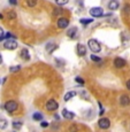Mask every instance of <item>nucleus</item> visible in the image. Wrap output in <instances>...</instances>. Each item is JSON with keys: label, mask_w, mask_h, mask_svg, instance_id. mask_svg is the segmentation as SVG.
<instances>
[{"label": "nucleus", "mask_w": 130, "mask_h": 132, "mask_svg": "<svg viewBox=\"0 0 130 132\" xmlns=\"http://www.w3.org/2000/svg\"><path fill=\"white\" fill-rule=\"evenodd\" d=\"M88 46L92 53H99L101 51V45L97 39H90L88 42Z\"/></svg>", "instance_id": "nucleus-1"}, {"label": "nucleus", "mask_w": 130, "mask_h": 132, "mask_svg": "<svg viewBox=\"0 0 130 132\" xmlns=\"http://www.w3.org/2000/svg\"><path fill=\"white\" fill-rule=\"evenodd\" d=\"M19 108V105H17V102L16 101H7L6 103H5V109H6L8 113H14L16 109Z\"/></svg>", "instance_id": "nucleus-2"}, {"label": "nucleus", "mask_w": 130, "mask_h": 132, "mask_svg": "<svg viewBox=\"0 0 130 132\" xmlns=\"http://www.w3.org/2000/svg\"><path fill=\"white\" fill-rule=\"evenodd\" d=\"M4 47L6 50H9V51H13V50H16L17 48V43L15 39H7L6 42L4 43Z\"/></svg>", "instance_id": "nucleus-3"}, {"label": "nucleus", "mask_w": 130, "mask_h": 132, "mask_svg": "<svg viewBox=\"0 0 130 132\" xmlns=\"http://www.w3.org/2000/svg\"><path fill=\"white\" fill-rule=\"evenodd\" d=\"M90 15L93 17H101L104 15V9L101 7H93L90 9Z\"/></svg>", "instance_id": "nucleus-4"}, {"label": "nucleus", "mask_w": 130, "mask_h": 132, "mask_svg": "<svg viewBox=\"0 0 130 132\" xmlns=\"http://www.w3.org/2000/svg\"><path fill=\"white\" fill-rule=\"evenodd\" d=\"M58 107H59V103H58L55 100H53V99H51V100H48L46 102V109L48 111L57 110Z\"/></svg>", "instance_id": "nucleus-5"}, {"label": "nucleus", "mask_w": 130, "mask_h": 132, "mask_svg": "<svg viewBox=\"0 0 130 132\" xmlns=\"http://www.w3.org/2000/svg\"><path fill=\"white\" fill-rule=\"evenodd\" d=\"M57 24L60 29H66V28L69 25V20L66 19V17H60V19L58 20Z\"/></svg>", "instance_id": "nucleus-6"}, {"label": "nucleus", "mask_w": 130, "mask_h": 132, "mask_svg": "<svg viewBox=\"0 0 130 132\" xmlns=\"http://www.w3.org/2000/svg\"><path fill=\"white\" fill-rule=\"evenodd\" d=\"M98 125L100 129H108L109 126H111V122H109V120H107V118H100L98 122Z\"/></svg>", "instance_id": "nucleus-7"}, {"label": "nucleus", "mask_w": 130, "mask_h": 132, "mask_svg": "<svg viewBox=\"0 0 130 132\" xmlns=\"http://www.w3.org/2000/svg\"><path fill=\"white\" fill-rule=\"evenodd\" d=\"M114 65H115V68H123L124 65H126V60L122 59V57H116L115 60H114Z\"/></svg>", "instance_id": "nucleus-8"}, {"label": "nucleus", "mask_w": 130, "mask_h": 132, "mask_svg": "<svg viewBox=\"0 0 130 132\" xmlns=\"http://www.w3.org/2000/svg\"><path fill=\"white\" fill-rule=\"evenodd\" d=\"M120 7V4L118 0H111V1L108 2V8L111 9V11H116Z\"/></svg>", "instance_id": "nucleus-9"}, {"label": "nucleus", "mask_w": 130, "mask_h": 132, "mask_svg": "<svg viewBox=\"0 0 130 132\" xmlns=\"http://www.w3.org/2000/svg\"><path fill=\"white\" fill-rule=\"evenodd\" d=\"M20 56H21L23 60H25V61L30 60V54H29V51H28L27 48H22V50H21V53H20Z\"/></svg>", "instance_id": "nucleus-10"}, {"label": "nucleus", "mask_w": 130, "mask_h": 132, "mask_svg": "<svg viewBox=\"0 0 130 132\" xmlns=\"http://www.w3.org/2000/svg\"><path fill=\"white\" fill-rule=\"evenodd\" d=\"M62 116L65 118H67V120H73L74 117H75V114L71 113V111L67 110V109H63L62 110Z\"/></svg>", "instance_id": "nucleus-11"}, {"label": "nucleus", "mask_w": 130, "mask_h": 132, "mask_svg": "<svg viewBox=\"0 0 130 132\" xmlns=\"http://www.w3.org/2000/svg\"><path fill=\"white\" fill-rule=\"evenodd\" d=\"M77 53L80 56H83V55L86 54V47L84 46L83 44H78L77 45Z\"/></svg>", "instance_id": "nucleus-12"}, {"label": "nucleus", "mask_w": 130, "mask_h": 132, "mask_svg": "<svg viewBox=\"0 0 130 132\" xmlns=\"http://www.w3.org/2000/svg\"><path fill=\"white\" fill-rule=\"evenodd\" d=\"M76 34H77V28H76V27L70 28V29L67 31V36L69 37V38H75Z\"/></svg>", "instance_id": "nucleus-13"}, {"label": "nucleus", "mask_w": 130, "mask_h": 132, "mask_svg": "<svg viewBox=\"0 0 130 132\" xmlns=\"http://www.w3.org/2000/svg\"><path fill=\"white\" fill-rule=\"evenodd\" d=\"M120 103H121L122 106H128L130 103V98L128 95H122L121 99H120Z\"/></svg>", "instance_id": "nucleus-14"}, {"label": "nucleus", "mask_w": 130, "mask_h": 132, "mask_svg": "<svg viewBox=\"0 0 130 132\" xmlns=\"http://www.w3.org/2000/svg\"><path fill=\"white\" fill-rule=\"evenodd\" d=\"M57 48H58V46H57L55 44H53V43H50V44L46 45V51H47L48 53H50V54H52L53 51L57 50Z\"/></svg>", "instance_id": "nucleus-15"}, {"label": "nucleus", "mask_w": 130, "mask_h": 132, "mask_svg": "<svg viewBox=\"0 0 130 132\" xmlns=\"http://www.w3.org/2000/svg\"><path fill=\"white\" fill-rule=\"evenodd\" d=\"M77 93L75 92V91H70V92H68V93H66V95H65V98H63V100L65 101H69L71 98H74Z\"/></svg>", "instance_id": "nucleus-16"}, {"label": "nucleus", "mask_w": 130, "mask_h": 132, "mask_svg": "<svg viewBox=\"0 0 130 132\" xmlns=\"http://www.w3.org/2000/svg\"><path fill=\"white\" fill-rule=\"evenodd\" d=\"M43 118H44V116H43V114L42 113H35L34 115H32V120L36 121V122H42L43 121Z\"/></svg>", "instance_id": "nucleus-17"}, {"label": "nucleus", "mask_w": 130, "mask_h": 132, "mask_svg": "<svg viewBox=\"0 0 130 132\" xmlns=\"http://www.w3.org/2000/svg\"><path fill=\"white\" fill-rule=\"evenodd\" d=\"M92 22H93V19H81L80 20V23L83 25H88V24L92 23Z\"/></svg>", "instance_id": "nucleus-18"}, {"label": "nucleus", "mask_w": 130, "mask_h": 132, "mask_svg": "<svg viewBox=\"0 0 130 132\" xmlns=\"http://www.w3.org/2000/svg\"><path fill=\"white\" fill-rule=\"evenodd\" d=\"M61 14H62V8H61V7L54 8V11H53V16H60Z\"/></svg>", "instance_id": "nucleus-19"}, {"label": "nucleus", "mask_w": 130, "mask_h": 132, "mask_svg": "<svg viewBox=\"0 0 130 132\" xmlns=\"http://www.w3.org/2000/svg\"><path fill=\"white\" fill-rule=\"evenodd\" d=\"M27 4L29 7H36V5H37V0H27Z\"/></svg>", "instance_id": "nucleus-20"}, {"label": "nucleus", "mask_w": 130, "mask_h": 132, "mask_svg": "<svg viewBox=\"0 0 130 132\" xmlns=\"http://www.w3.org/2000/svg\"><path fill=\"white\" fill-rule=\"evenodd\" d=\"M20 69H21V65H14V67H11V68H9V71L16 72V71H20Z\"/></svg>", "instance_id": "nucleus-21"}, {"label": "nucleus", "mask_w": 130, "mask_h": 132, "mask_svg": "<svg viewBox=\"0 0 130 132\" xmlns=\"http://www.w3.org/2000/svg\"><path fill=\"white\" fill-rule=\"evenodd\" d=\"M55 2H57V5H59V6H63V5L68 4L69 0H55Z\"/></svg>", "instance_id": "nucleus-22"}, {"label": "nucleus", "mask_w": 130, "mask_h": 132, "mask_svg": "<svg viewBox=\"0 0 130 132\" xmlns=\"http://www.w3.org/2000/svg\"><path fill=\"white\" fill-rule=\"evenodd\" d=\"M90 59L92 60V61H95V62H101V59H100V57L97 56V55H93V54L90 56Z\"/></svg>", "instance_id": "nucleus-23"}, {"label": "nucleus", "mask_w": 130, "mask_h": 132, "mask_svg": "<svg viewBox=\"0 0 130 132\" xmlns=\"http://www.w3.org/2000/svg\"><path fill=\"white\" fill-rule=\"evenodd\" d=\"M6 126H7V121H5V120H1L0 121V129H6Z\"/></svg>", "instance_id": "nucleus-24"}, {"label": "nucleus", "mask_w": 130, "mask_h": 132, "mask_svg": "<svg viewBox=\"0 0 130 132\" xmlns=\"http://www.w3.org/2000/svg\"><path fill=\"white\" fill-rule=\"evenodd\" d=\"M13 126H14L15 129H21L22 122H13Z\"/></svg>", "instance_id": "nucleus-25"}, {"label": "nucleus", "mask_w": 130, "mask_h": 132, "mask_svg": "<svg viewBox=\"0 0 130 132\" xmlns=\"http://www.w3.org/2000/svg\"><path fill=\"white\" fill-rule=\"evenodd\" d=\"M5 38H7V39H12V38H14L15 39V36L11 32H7V34H5Z\"/></svg>", "instance_id": "nucleus-26"}, {"label": "nucleus", "mask_w": 130, "mask_h": 132, "mask_svg": "<svg viewBox=\"0 0 130 132\" xmlns=\"http://www.w3.org/2000/svg\"><path fill=\"white\" fill-rule=\"evenodd\" d=\"M69 131L70 132H77V126H76L75 124H71L70 128H69Z\"/></svg>", "instance_id": "nucleus-27"}, {"label": "nucleus", "mask_w": 130, "mask_h": 132, "mask_svg": "<svg viewBox=\"0 0 130 132\" xmlns=\"http://www.w3.org/2000/svg\"><path fill=\"white\" fill-rule=\"evenodd\" d=\"M75 82L78 83V84H84V83H85V80L82 79L81 77H76V78H75Z\"/></svg>", "instance_id": "nucleus-28"}, {"label": "nucleus", "mask_w": 130, "mask_h": 132, "mask_svg": "<svg viewBox=\"0 0 130 132\" xmlns=\"http://www.w3.org/2000/svg\"><path fill=\"white\" fill-rule=\"evenodd\" d=\"M4 38H5V32H4V29H2V28L0 27V42H1V40H4Z\"/></svg>", "instance_id": "nucleus-29"}, {"label": "nucleus", "mask_w": 130, "mask_h": 132, "mask_svg": "<svg viewBox=\"0 0 130 132\" xmlns=\"http://www.w3.org/2000/svg\"><path fill=\"white\" fill-rule=\"evenodd\" d=\"M8 16H9V19H15V17H16V13L15 12H9Z\"/></svg>", "instance_id": "nucleus-30"}, {"label": "nucleus", "mask_w": 130, "mask_h": 132, "mask_svg": "<svg viewBox=\"0 0 130 132\" xmlns=\"http://www.w3.org/2000/svg\"><path fill=\"white\" fill-rule=\"evenodd\" d=\"M40 126H42V128H47V126H48V123H47V122H40Z\"/></svg>", "instance_id": "nucleus-31"}, {"label": "nucleus", "mask_w": 130, "mask_h": 132, "mask_svg": "<svg viewBox=\"0 0 130 132\" xmlns=\"http://www.w3.org/2000/svg\"><path fill=\"white\" fill-rule=\"evenodd\" d=\"M9 4L13 5V6H15V5L17 4V0H9Z\"/></svg>", "instance_id": "nucleus-32"}, {"label": "nucleus", "mask_w": 130, "mask_h": 132, "mask_svg": "<svg viewBox=\"0 0 130 132\" xmlns=\"http://www.w3.org/2000/svg\"><path fill=\"white\" fill-rule=\"evenodd\" d=\"M127 88H128V90H130V79L128 80V82H127Z\"/></svg>", "instance_id": "nucleus-33"}, {"label": "nucleus", "mask_w": 130, "mask_h": 132, "mask_svg": "<svg viewBox=\"0 0 130 132\" xmlns=\"http://www.w3.org/2000/svg\"><path fill=\"white\" fill-rule=\"evenodd\" d=\"M54 118L55 120H60V116L59 115H54Z\"/></svg>", "instance_id": "nucleus-34"}, {"label": "nucleus", "mask_w": 130, "mask_h": 132, "mask_svg": "<svg viewBox=\"0 0 130 132\" xmlns=\"http://www.w3.org/2000/svg\"><path fill=\"white\" fill-rule=\"evenodd\" d=\"M2 63V57H1V54H0V64Z\"/></svg>", "instance_id": "nucleus-35"}, {"label": "nucleus", "mask_w": 130, "mask_h": 132, "mask_svg": "<svg viewBox=\"0 0 130 132\" xmlns=\"http://www.w3.org/2000/svg\"><path fill=\"white\" fill-rule=\"evenodd\" d=\"M4 19V16H2V14H0V20H2Z\"/></svg>", "instance_id": "nucleus-36"}, {"label": "nucleus", "mask_w": 130, "mask_h": 132, "mask_svg": "<svg viewBox=\"0 0 130 132\" xmlns=\"http://www.w3.org/2000/svg\"><path fill=\"white\" fill-rule=\"evenodd\" d=\"M0 83H1V80H0Z\"/></svg>", "instance_id": "nucleus-37"}]
</instances>
